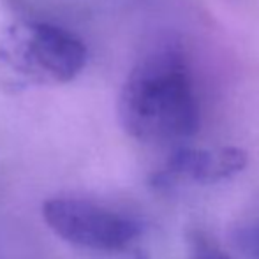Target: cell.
<instances>
[{"label": "cell", "mask_w": 259, "mask_h": 259, "mask_svg": "<svg viewBox=\"0 0 259 259\" xmlns=\"http://www.w3.org/2000/svg\"><path fill=\"white\" fill-rule=\"evenodd\" d=\"M118 120L141 143H182L198 133L199 101L180 53L155 50L134 65L118 97Z\"/></svg>", "instance_id": "1"}, {"label": "cell", "mask_w": 259, "mask_h": 259, "mask_svg": "<svg viewBox=\"0 0 259 259\" xmlns=\"http://www.w3.org/2000/svg\"><path fill=\"white\" fill-rule=\"evenodd\" d=\"M87 48L72 32L42 21H18L0 37V78L14 89L64 85L83 71Z\"/></svg>", "instance_id": "2"}, {"label": "cell", "mask_w": 259, "mask_h": 259, "mask_svg": "<svg viewBox=\"0 0 259 259\" xmlns=\"http://www.w3.org/2000/svg\"><path fill=\"white\" fill-rule=\"evenodd\" d=\"M42 219L65 242L108 252L125 249L141 231L134 219L78 198L48 199L42 205Z\"/></svg>", "instance_id": "3"}, {"label": "cell", "mask_w": 259, "mask_h": 259, "mask_svg": "<svg viewBox=\"0 0 259 259\" xmlns=\"http://www.w3.org/2000/svg\"><path fill=\"white\" fill-rule=\"evenodd\" d=\"M247 155L240 148H189L173 152L166 166L154 177L155 185H169L177 180L215 184L238 175L245 167Z\"/></svg>", "instance_id": "4"}, {"label": "cell", "mask_w": 259, "mask_h": 259, "mask_svg": "<svg viewBox=\"0 0 259 259\" xmlns=\"http://www.w3.org/2000/svg\"><path fill=\"white\" fill-rule=\"evenodd\" d=\"M189 259H231L206 233L192 229L187 235Z\"/></svg>", "instance_id": "5"}, {"label": "cell", "mask_w": 259, "mask_h": 259, "mask_svg": "<svg viewBox=\"0 0 259 259\" xmlns=\"http://www.w3.org/2000/svg\"><path fill=\"white\" fill-rule=\"evenodd\" d=\"M233 243L249 259H259V219L243 222L233 231Z\"/></svg>", "instance_id": "6"}]
</instances>
